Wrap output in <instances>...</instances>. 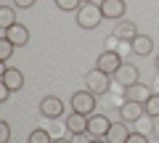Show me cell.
<instances>
[{
    "instance_id": "5b68a950",
    "label": "cell",
    "mask_w": 159,
    "mask_h": 143,
    "mask_svg": "<svg viewBox=\"0 0 159 143\" xmlns=\"http://www.w3.org/2000/svg\"><path fill=\"white\" fill-rule=\"evenodd\" d=\"M114 80H117L119 85L127 90V87H133V85H138V82H141V72H138V66H133V64H122V66L117 69Z\"/></svg>"
},
{
    "instance_id": "2e32d148",
    "label": "cell",
    "mask_w": 159,
    "mask_h": 143,
    "mask_svg": "<svg viewBox=\"0 0 159 143\" xmlns=\"http://www.w3.org/2000/svg\"><path fill=\"white\" fill-rule=\"evenodd\" d=\"M141 32H135V24L133 21H122L117 24V29H114V37H119V40H133V37H138Z\"/></svg>"
},
{
    "instance_id": "f546056e",
    "label": "cell",
    "mask_w": 159,
    "mask_h": 143,
    "mask_svg": "<svg viewBox=\"0 0 159 143\" xmlns=\"http://www.w3.org/2000/svg\"><path fill=\"white\" fill-rule=\"evenodd\" d=\"M82 3H93V0H82Z\"/></svg>"
},
{
    "instance_id": "6da1fadb",
    "label": "cell",
    "mask_w": 159,
    "mask_h": 143,
    "mask_svg": "<svg viewBox=\"0 0 159 143\" xmlns=\"http://www.w3.org/2000/svg\"><path fill=\"white\" fill-rule=\"evenodd\" d=\"M74 16H77V27H80V29H85V32L96 29L98 24L103 21L101 6H96V3H82V6H80V11L74 13Z\"/></svg>"
},
{
    "instance_id": "f1b7e54d",
    "label": "cell",
    "mask_w": 159,
    "mask_h": 143,
    "mask_svg": "<svg viewBox=\"0 0 159 143\" xmlns=\"http://www.w3.org/2000/svg\"><path fill=\"white\" fill-rule=\"evenodd\" d=\"M157 69H159V56H157Z\"/></svg>"
},
{
    "instance_id": "30bf717a",
    "label": "cell",
    "mask_w": 159,
    "mask_h": 143,
    "mask_svg": "<svg viewBox=\"0 0 159 143\" xmlns=\"http://www.w3.org/2000/svg\"><path fill=\"white\" fill-rule=\"evenodd\" d=\"M88 119H90L88 114H77V111H72V114H66L64 125H66V130L72 132V135H85V132H88Z\"/></svg>"
},
{
    "instance_id": "e0dca14e",
    "label": "cell",
    "mask_w": 159,
    "mask_h": 143,
    "mask_svg": "<svg viewBox=\"0 0 159 143\" xmlns=\"http://www.w3.org/2000/svg\"><path fill=\"white\" fill-rule=\"evenodd\" d=\"M16 24V8H8V6H0V29L6 32Z\"/></svg>"
},
{
    "instance_id": "8992f818",
    "label": "cell",
    "mask_w": 159,
    "mask_h": 143,
    "mask_svg": "<svg viewBox=\"0 0 159 143\" xmlns=\"http://www.w3.org/2000/svg\"><path fill=\"white\" fill-rule=\"evenodd\" d=\"M98 6H101L103 19H114V21H122L125 19V11H127L125 0H101Z\"/></svg>"
},
{
    "instance_id": "7c38bea8",
    "label": "cell",
    "mask_w": 159,
    "mask_h": 143,
    "mask_svg": "<svg viewBox=\"0 0 159 143\" xmlns=\"http://www.w3.org/2000/svg\"><path fill=\"white\" fill-rule=\"evenodd\" d=\"M119 114H122V122H138L146 111H143V103L125 101V103H122V109H119Z\"/></svg>"
},
{
    "instance_id": "277c9868",
    "label": "cell",
    "mask_w": 159,
    "mask_h": 143,
    "mask_svg": "<svg viewBox=\"0 0 159 143\" xmlns=\"http://www.w3.org/2000/svg\"><path fill=\"white\" fill-rule=\"evenodd\" d=\"M122 64L125 61H122V56H119L117 51H103L101 56H98V61H96V69H101V72H106L109 77H114Z\"/></svg>"
},
{
    "instance_id": "ffe728a7",
    "label": "cell",
    "mask_w": 159,
    "mask_h": 143,
    "mask_svg": "<svg viewBox=\"0 0 159 143\" xmlns=\"http://www.w3.org/2000/svg\"><path fill=\"white\" fill-rule=\"evenodd\" d=\"M29 143H53V138H51V132H48V130L37 127V130L29 132Z\"/></svg>"
},
{
    "instance_id": "7402d4cb",
    "label": "cell",
    "mask_w": 159,
    "mask_h": 143,
    "mask_svg": "<svg viewBox=\"0 0 159 143\" xmlns=\"http://www.w3.org/2000/svg\"><path fill=\"white\" fill-rule=\"evenodd\" d=\"M8 141H11V125L3 119L0 122V143H8Z\"/></svg>"
},
{
    "instance_id": "d4e9b609",
    "label": "cell",
    "mask_w": 159,
    "mask_h": 143,
    "mask_svg": "<svg viewBox=\"0 0 159 143\" xmlns=\"http://www.w3.org/2000/svg\"><path fill=\"white\" fill-rule=\"evenodd\" d=\"M11 93H13V90H11V87H6V85L0 87V103H6V101H8V98H11Z\"/></svg>"
},
{
    "instance_id": "d6986e66",
    "label": "cell",
    "mask_w": 159,
    "mask_h": 143,
    "mask_svg": "<svg viewBox=\"0 0 159 143\" xmlns=\"http://www.w3.org/2000/svg\"><path fill=\"white\" fill-rule=\"evenodd\" d=\"M13 48H16V45H13L8 37H0V61H3V64H8V58L13 56Z\"/></svg>"
},
{
    "instance_id": "484cf974",
    "label": "cell",
    "mask_w": 159,
    "mask_h": 143,
    "mask_svg": "<svg viewBox=\"0 0 159 143\" xmlns=\"http://www.w3.org/2000/svg\"><path fill=\"white\" fill-rule=\"evenodd\" d=\"M53 143H72V141H66V138H53Z\"/></svg>"
},
{
    "instance_id": "603a6c76",
    "label": "cell",
    "mask_w": 159,
    "mask_h": 143,
    "mask_svg": "<svg viewBox=\"0 0 159 143\" xmlns=\"http://www.w3.org/2000/svg\"><path fill=\"white\" fill-rule=\"evenodd\" d=\"M127 143H148V135H143V132H130Z\"/></svg>"
},
{
    "instance_id": "4fadbf2b",
    "label": "cell",
    "mask_w": 159,
    "mask_h": 143,
    "mask_svg": "<svg viewBox=\"0 0 159 143\" xmlns=\"http://www.w3.org/2000/svg\"><path fill=\"white\" fill-rule=\"evenodd\" d=\"M130 138V130H127V122H111L106 132V143H127Z\"/></svg>"
},
{
    "instance_id": "5bb4252c",
    "label": "cell",
    "mask_w": 159,
    "mask_h": 143,
    "mask_svg": "<svg viewBox=\"0 0 159 143\" xmlns=\"http://www.w3.org/2000/svg\"><path fill=\"white\" fill-rule=\"evenodd\" d=\"M130 51L135 53V56H148V53L154 51V40L148 34H138V37L130 40Z\"/></svg>"
},
{
    "instance_id": "83f0119b",
    "label": "cell",
    "mask_w": 159,
    "mask_h": 143,
    "mask_svg": "<svg viewBox=\"0 0 159 143\" xmlns=\"http://www.w3.org/2000/svg\"><path fill=\"white\" fill-rule=\"evenodd\" d=\"M154 119H157V122H154V130L159 132V117H154Z\"/></svg>"
},
{
    "instance_id": "9c48e42d",
    "label": "cell",
    "mask_w": 159,
    "mask_h": 143,
    "mask_svg": "<svg viewBox=\"0 0 159 143\" xmlns=\"http://www.w3.org/2000/svg\"><path fill=\"white\" fill-rule=\"evenodd\" d=\"M3 85L11 87V90H21V87H24V72L16 69V66L3 64Z\"/></svg>"
},
{
    "instance_id": "52a82bcc",
    "label": "cell",
    "mask_w": 159,
    "mask_h": 143,
    "mask_svg": "<svg viewBox=\"0 0 159 143\" xmlns=\"http://www.w3.org/2000/svg\"><path fill=\"white\" fill-rule=\"evenodd\" d=\"M40 114L48 117V119H58L64 114V101L58 96H45L40 101Z\"/></svg>"
},
{
    "instance_id": "7a4b0ae2",
    "label": "cell",
    "mask_w": 159,
    "mask_h": 143,
    "mask_svg": "<svg viewBox=\"0 0 159 143\" xmlns=\"http://www.w3.org/2000/svg\"><path fill=\"white\" fill-rule=\"evenodd\" d=\"M72 111H77V114H96V96H93L90 90H80L72 96Z\"/></svg>"
},
{
    "instance_id": "cb8c5ba5",
    "label": "cell",
    "mask_w": 159,
    "mask_h": 143,
    "mask_svg": "<svg viewBox=\"0 0 159 143\" xmlns=\"http://www.w3.org/2000/svg\"><path fill=\"white\" fill-rule=\"evenodd\" d=\"M37 0H13V8H21V11H27V8H32Z\"/></svg>"
},
{
    "instance_id": "ac0fdd59",
    "label": "cell",
    "mask_w": 159,
    "mask_h": 143,
    "mask_svg": "<svg viewBox=\"0 0 159 143\" xmlns=\"http://www.w3.org/2000/svg\"><path fill=\"white\" fill-rule=\"evenodd\" d=\"M53 3H56V8L64 11V13H77L80 6H82V0H53Z\"/></svg>"
},
{
    "instance_id": "9a60e30c",
    "label": "cell",
    "mask_w": 159,
    "mask_h": 143,
    "mask_svg": "<svg viewBox=\"0 0 159 143\" xmlns=\"http://www.w3.org/2000/svg\"><path fill=\"white\" fill-rule=\"evenodd\" d=\"M148 98H151V90H148V85H133L127 87V101H138V103H146Z\"/></svg>"
},
{
    "instance_id": "8fae6325",
    "label": "cell",
    "mask_w": 159,
    "mask_h": 143,
    "mask_svg": "<svg viewBox=\"0 0 159 143\" xmlns=\"http://www.w3.org/2000/svg\"><path fill=\"white\" fill-rule=\"evenodd\" d=\"M3 37H8L16 48H24V45L29 42V29L24 27V24H13L11 29H6V32H3Z\"/></svg>"
},
{
    "instance_id": "4316f807",
    "label": "cell",
    "mask_w": 159,
    "mask_h": 143,
    "mask_svg": "<svg viewBox=\"0 0 159 143\" xmlns=\"http://www.w3.org/2000/svg\"><path fill=\"white\" fill-rule=\"evenodd\" d=\"M88 143H106V138H93V141H88Z\"/></svg>"
},
{
    "instance_id": "44dd1931",
    "label": "cell",
    "mask_w": 159,
    "mask_h": 143,
    "mask_svg": "<svg viewBox=\"0 0 159 143\" xmlns=\"http://www.w3.org/2000/svg\"><path fill=\"white\" fill-rule=\"evenodd\" d=\"M143 111L148 117H159V93H151V98L143 103Z\"/></svg>"
},
{
    "instance_id": "ba28073f",
    "label": "cell",
    "mask_w": 159,
    "mask_h": 143,
    "mask_svg": "<svg viewBox=\"0 0 159 143\" xmlns=\"http://www.w3.org/2000/svg\"><path fill=\"white\" fill-rule=\"evenodd\" d=\"M109 127H111L109 117H103V114H90V119H88V135H93V138H106Z\"/></svg>"
},
{
    "instance_id": "3957f363",
    "label": "cell",
    "mask_w": 159,
    "mask_h": 143,
    "mask_svg": "<svg viewBox=\"0 0 159 143\" xmlns=\"http://www.w3.org/2000/svg\"><path fill=\"white\" fill-rule=\"evenodd\" d=\"M85 90H90L93 96H101V93H109V74L101 72V69H93L85 74Z\"/></svg>"
}]
</instances>
